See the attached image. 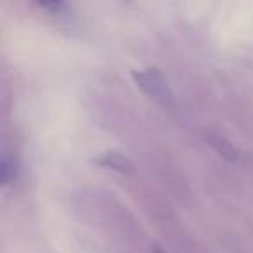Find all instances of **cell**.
<instances>
[{
    "instance_id": "1",
    "label": "cell",
    "mask_w": 253,
    "mask_h": 253,
    "mask_svg": "<svg viewBox=\"0 0 253 253\" xmlns=\"http://www.w3.org/2000/svg\"><path fill=\"white\" fill-rule=\"evenodd\" d=\"M135 85L148 95L151 101H155L156 104H160L162 108L175 109V95H173L172 88H170L169 82L165 80V77L162 75V71H158L156 68H146V70H135L132 73Z\"/></svg>"
},
{
    "instance_id": "2",
    "label": "cell",
    "mask_w": 253,
    "mask_h": 253,
    "mask_svg": "<svg viewBox=\"0 0 253 253\" xmlns=\"http://www.w3.org/2000/svg\"><path fill=\"white\" fill-rule=\"evenodd\" d=\"M95 165L102 167V169L113 170L118 173H130L134 172V163L128 156H125L120 151H106L101 153L97 158L94 160Z\"/></svg>"
},
{
    "instance_id": "3",
    "label": "cell",
    "mask_w": 253,
    "mask_h": 253,
    "mask_svg": "<svg viewBox=\"0 0 253 253\" xmlns=\"http://www.w3.org/2000/svg\"><path fill=\"white\" fill-rule=\"evenodd\" d=\"M207 142L222 156V158L229 160V162H239V160H241V151H239L225 135H222L220 132L208 130Z\"/></svg>"
},
{
    "instance_id": "4",
    "label": "cell",
    "mask_w": 253,
    "mask_h": 253,
    "mask_svg": "<svg viewBox=\"0 0 253 253\" xmlns=\"http://www.w3.org/2000/svg\"><path fill=\"white\" fill-rule=\"evenodd\" d=\"M16 179V165L14 162H11L9 158H4L0 162V180L4 186L14 182Z\"/></svg>"
},
{
    "instance_id": "5",
    "label": "cell",
    "mask_w": 253,
    "mask_h": 253,
    "mask_svg": "<svg viewBox=\"0 0 253 253\" xmlns=\"http://www.w3.org/2000/svg\"><path fill=\"white\" fill-rule=\"evenodd\" d=\"M37 2H39L40 7L49 9V11H57V9L63 7L66 0H37Z\"/></svg>"
},
{
    "instance_id": "6",
    "label": "cell",
    "mask_w": 253,
    "mask_h": 253,
    "mask_svg": "<svg viewBox=\"0 0 253 253\" xmlns=\"http://www.w3.org/2000/svg\"><path fill=\"white\" fill-rule=\"evenodd\" d=\"M156 253H163V252H162V250H156Z\"/></svg>"
}]
</instances>
